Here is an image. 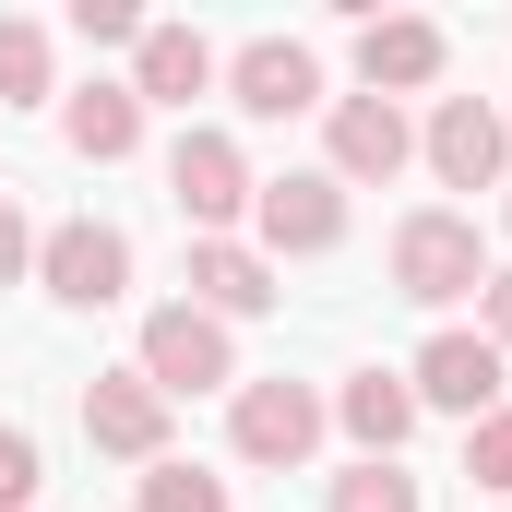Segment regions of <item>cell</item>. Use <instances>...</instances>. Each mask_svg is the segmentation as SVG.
<instances>
[{
    "mask_svg": "<svg viewBox=\"0 0 512 512\" xmlns=\"http://www.w3.org/2000/svg\"><path fill=\"white\" fill-rule=\"evenodd\" d=\"M489 286V239H477V215H453V203H417L405 227H393V298H417V310H453V298H477Z\"/></svg>",
    "mask_w": 512,
    "mask_h": 512,
    "instance_id": "6da1fadb",
    "label": "cell"
},
{
    "mask_svg": "<svg viewBox=\"0 0 512 512\" xmlns=\"http://www.w3.org/2000/svg\"><path fill=\"white\" fill-rule=\"evenodd\" d=\"M36 274V227H24V203L0 191V286H24Z\"/></svg>",
    "mask_w": 512,
    "mask_h": 512,
    "instance_id": "603a6c76",
    "label": "cell"
},
{
    "mask_svg": "<svg viewBox=\"0 0 512 512\" xmlns=\"http://www.w3.org/2000/svg\"><path fill=\"white\" fill-rule=\"evenodd\" d=\"M441 60H453V36H441L429 12H370V24H358V84H370V96L441 84Z\"/></svg>",
    "mask_w": 512,
    "mask_h": 512,
    "instance_id": "8fae6325",
    "label": "cell"
},
{
    "mask_svg": "<svg viewBox=\"0 0 512 512\" xmlns=\"http://www.w3.org/2000/svg\"><path fill=\"white\" fill-rule=\"evenodd\" d=\"M322 429H334V405L310 382H239V405H227V441H239V465H274V477H298L310 453H322Z\"/></svg>",
    "mask_w": 512,
    "mask_h": 512,
    "instance_id": "7a4b0ae2",
    "label": "cell"
},
{
    "mask_svg": "<svg viewBox=\"0 0 512 512\" xmlns=\"http://www.w3.org/2000/svg\"><path fill=\"white\" fill-rule=\"evenodd\" d=\"M417 155V131H405V108L393 96H322V179H393Z\"/></svg>",
    "mask_w": 512,
    "mask_h": 512,
    "instance_id": "8992f818",
    "label": "cell"
},
{
    "mask_svg": "<svg viewBox=\"0 0 512 512\" xmlns=\"http://www.w3.org/2000/svg\"><path fill=\"white\" fill-rule=\"evenodd\" d=\"M167 191H179V215H191V239H227V215H251V155L227 143V131H179L167 143Z\"/></svg>",
    "mask_w": 512,
    "mask_h": 512,
    "instance_id": "5b68a950",
    "label": "cell"
},
{
    "mask_svg": "<svg viewBox=\"0 0 512 512\" xmlns=\"http://www.w3.org/2000/svg\"><path fill=\"white\" fill-rule=\"evenodd\" d=\"M36 96H48V24L12 12L0 24V108H36Z\"/></svg>",
    "mask_w": 512,
    "mask_h": 512,
    "instance_id": "ac0fdd59",
    "label": "cell"
},
{
    "mask_svg": "<svg viewBox=\"0 0 512 512\" xmlns=\"http://www.w3.org/2000/svg\"><path fill=\"white\" fill-rule=\"evenodd\" d=\"M72 36L84 48H143V12L131 0H72Z\"/></svg>",
    "mask_w": 512,
    "mask_h": 512,
    "instance_id": "7402d4cb",
    "label": "cell"
},
{
    "mask_svg": "<svg viewBox=\"0 0 512 512\" xmlns=\"http://www.w3.org/2000/svg\"><path fill=\"white\" fill-rule=\"evenodd\" d=\"M501 227H512V203H501Z\"/></svg>",
    "mask_w": 512,
    "mask_h": 512,
    "instance_id": "d4e9b609",
    "label": "cell"
},
{
    "mask_svg": "<svg viewBox=\"0 0 512 512\" xmlns=\"http://www.w3.org/2000/svg\"><path fill=\"white\" fill-rule=\"evenodd\" d=\"M36 489H48V453H36V429L0 417V512H36Z\"/></svg>",
    "mask_w": 512,
    "mask_h": 512,
    "instance_id": "44dd1931",
    "label": "cell"
},
{
    "mask_svg": "<svg viewBox=\"0 0 512 512\" xmlns=\"http://www.w3.org/2000/svg\"><path fill=\"white\" fill-rule=\"evenodd\" d=\"M465 477H477L489 501H512V405H489V417L465 429Z\"/></svg>",
    "mask_w": 512,
    "mask_h": 512,
    "instance_id": "ffe728a7",
    "label": "cell"
},
{
    "mask_svg": "<svg viewBox=\"0 0 512 512\" xmlns=\"http://www.w3.org/2000/svg\"><path fill=\"white\" fill-rule=\"evenodd\" d=\"M60 143H72L84 167H120V155H143V96H131V84H84V96L60 108Z\"/></svg>",
    "mask_w": 512,
    "mask_h": 512,
    "instance_id": "2e32d148",
    "label": "cell"
},
{
    "mask_svg": "<svg viewBox=\"0 0 512 512\" xmlns=\"http://www.w3.org/2000/svg\"><path fill=\"white\" fill-rule=\"evenodd\" d=\"M143 382L167 393H215V382H239V346H227V322L215 310H191V298H167V310H143Z\"/></svg>",
    "mask_w": 512,
    "mask_h": 512,
    "instance_id": "3957f363",
    "label": "cell"
},
{
    "mask_svg": "<svg viewBox=\"0 0 512 512\" xmlns=\"http://www.w3.org/2000/svg\"><path fill=\"white\" fill-rule=\"evenodd\" d=\"M477 310H489V346L512 358V274H489V286H477Z\"/></svg>",
    "mask_w": 512,
    "mask_h": 512,
    "instance_id": "cb8c5ba5",
    "label": "cell"
},
{
    "mask_svg": "<svg viewBox=\"0 0 512 512\" xmlns=\"http://www.w3.org/2000/svg\"><path fill=\"white\" fill-rule=\"evenodd\" d=\"M501 370H512V358L489 346V334H429L417 370H405V393H417V405H453V417L477 429V417L501 405Z\"/></svg>",
    "mask_w": 512,
    "mask_h": 512,
    "instance_id": "9c48e42d",
    "label": "cell"
},
{
    "mask_svg": "<svg viewBox=\"0 0 512 512\" xmlns=\"http://www.w3.org/2000/svg\"><path fill=\"white\" fill-rule=\"evenodd\" d=\"M36 286H48L60 310H120V298H131V239L96 227V215H72V227L36 239Z\"/></svg>",
    "mask_w": 512,
    "mask_h": 512,
    "instance_id": "277c9868",
    "label": "cell"
},
{
    "mask_svg": "<svg viewBox=\"0 0 512 512\" xmlns=\"http://www.w3.org/2000/svg\"><path fill=\"white\" fill-rule=\"evenodd\" d=\"M215 72H227V60H215L203 24H143V48H131V96H143V108H191Z\"/></svg>",
    "mask_w": 512,
    "mask_h": 512,
    "instance_id": "4fadbf2b",
    "label": "cell"
},
{
    "mask_svg": "<svg viewBox=\"0 0 512 512\" xmlns=\"http://www.w3.org/2000/svg\"><path fill=\"white\" fill-rule=\"evenodd\" d=\"M501 155H512L501 108H477V96H441L429 108V179L441 191H501Z\"/></svg>",
    "mask_w": 512,
    "mask_h": 512,
    "instance_id": "30bf717a",
    "label": "cell"
},
{
    "mask_svg": "<svg viewBox=\"0 0 512 512\" xmlns=\"http://www.w3.org/2000/svg\"><path fill=\"white\" fill-rule=\"evenodd\" d=\"M334 512H429V501H417L405 465H346V477H334Z\"/></svg>",
    "mask_w": 512,
    "mask_h": 512,
    "instance_id": "d6986e66",
    "label": "cell"
},
{
    "mask_svg": "<svg viewBox=\"0 0 512 512\" xmlns=\"http://www.w3.org/2000/svg\"><path fill=\"white\" fill-rule=\"evenodd\" d=\"M334 429L358 441V465H393V453H405V429H417V393H405V370H358V382L334 393Z\"/></svg>",
    "mask_w": 512,
    "mask_h": 512,
    "instance_id": "9a60e30c",
    "label": "cell"
},
{
    "mask_svg": "<svg viewBox=\"0 0 512 512\" xmlns=\"http://www.w3.org/2000/svg\"><path fill=\"white\" fill-rule=\"evenodd\" d=\"M191 310H215V322L274 310V262H262L251 239H191Z\"/></svg>",
    "mask_w": 512,
    "mask_h": 512,
    "instance_id": "5bb4252c",
    "label": "cell"
},
{
    "mask_svg": "<svg viewBox=\"0 0 512 512\" xmlns=\"http://www.w3.org/2000/svg\"><path fill=\"white\" fill-rule=\"evenodd\" d=\"M84 441L120 453V465H167V393L143 370H96L84 382Z\"/></svg>",
    "mask_w": 512,
    "mask_h": 512,
    "instance_id": "ba28073f",
    "label": "cell"
},
{
    "mask_svg": "<svg viewBox=\"0 0 512 512\" xmlns=\"http://www.w3.org/2000/svg\"><path fill=\"white\" fill-rule=\"evenodd\" d=\"M227 96H239L251 120H310V108H322V60H310L298 36H251V48L227 60Z\"/></svg>",
    "mask_w": 512,
    "mask_h": 512,
    "instance_id": "7c38bea8",
    "label": "cell"
},
{
    "mask_svg": "<svg viewBox=\"0 0 512 512\" xmlns=\"http://www.w3.org/2000/svg\"><path fill=\"white\" fill-rule=\"evenodd\" d=\"M131 512H227V477L215 465H143V489H131Z\"/></svg>",
    "mask_w": 512,
    "mask_h": 512,
    "instance_id": "e0dca14e",
    "label": "cell"
},
{
    "mask_svg": "<svg viewBox=\"0 0 512 512\" xmlns=\"http://www.w3.org/2000/svg\"><path fill=\"white\" fill-rule=\"evenodd\" d=\"M251 227H262V262L274 251H334L346 239V179H322V167H286V179H262L251 191Z\"/></svg>",
    "mask_w": 512,
    "mask_h": 512,
    "instance_id": "52a82bcc",
    "label": "cell"
}]
</instances>
